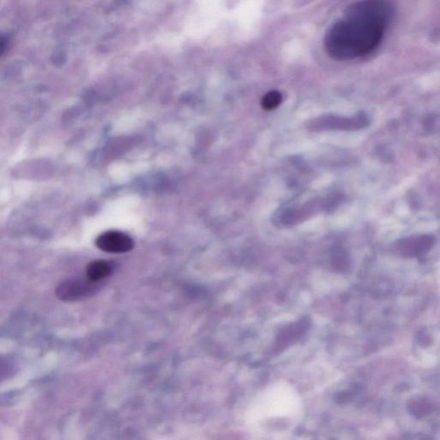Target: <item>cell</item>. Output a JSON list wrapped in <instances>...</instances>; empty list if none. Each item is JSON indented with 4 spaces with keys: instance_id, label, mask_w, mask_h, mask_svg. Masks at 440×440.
I'll return each mask as SVG.
<instances>
[{
    "instance_id": "obj_1",
    "label": "cell",
    "mask_w": 440,
    "mask_h": 440,
    "mask_svg": "<svg viewBox=\"0 0 440 440\" xmlns=\"http://www.w3.org/2000/svg\"><path fill=\"white\" fill-rule=\"evenodd\" d=\"M388 14V7L382 0L353 3L344 19L327 31L323 40L326 54L339 61L366 56L380 44Z\"/></svg>"
},
{
    "instance_id": "obj_2",
    "label": "cell",
    "mask_w": 440,
    "mask_h": 440,
    "mask_svg": "<svg viewBox=\"0 0 440 440\" xmlns=\"http://www.w3.org/2000/svg\"><path fill=\"white\" fill-rule=\"evenodd\" d=\"M100 289V282H93L86 278H70L61 282L56 287L55 294L65 302L82 300L95 295Z\"/></svg>"
},
{
    "instance_id": "obj_3",
    "label": "cell",
    "mask_w": 440,
    "mask_h": 440,
    "mask_svg": "<svg viewBox=\"0 0 440 440\" xmlns=\"http://www.w3.org/2000/svg\"><path fill=\"white\" fill-rule=\"evenodd\" d=\"M96 245L107 253L123 254L133 249L134 242L126 234L111 230L100 235L96 240Z\"/></svg>"
},
{
    "instance_id": "obj_4",
    "label": "cell",
    "mask_w": 440,
    "mask_h": 440,
    "mask_svg": "<svg viewBox=\"0 0 440 440\" xmlns=\"http://www.w3.org/2000/svg\"><path fill=\"white\" fill-rule=\"evenodd\" d=\"M113 267L108 261L98 260L91 261L86 267V277L93 282H102L112 274Z\"/></svg>"
},
{
    "instance_id": "obj_5",
    "label": "cell",
    "mask_w": 440,
    "mask_h": 440,
    "mask_svg": "<svg viewBox=\"0 0 440 440\" xmlns=\"http://www.w3.org/2000/svg\"><path fill=\"white\" fill-rule=\"evenodd\" d=\"M282 96L278 91H270L267 93L261 100V106L264 109L271 110L276 109L280 104Z\"/></svg>"
}]
</instances>
